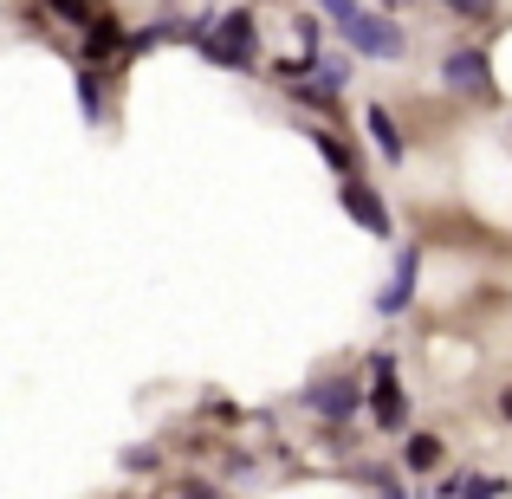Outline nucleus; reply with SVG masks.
Returning a JSON list of instances; mask_svg holds the SVG:
<instances>
[{"mask_svg":"<svg viewBox=\"0 0 512 499\" xmlns=\"http://www.w3.org/2000/svg\"><path fill=\"white\" fill-rule=\"evenodd\" d=\"M325 20L338 26V33H344L350 46L363 52V59H402V52H409V33H402V26H396V13H383V7L331 0V7H325Z\"/></svg>","mask_w":512,"mask_h":499,"instance_id":"f257e3e1","label":"nucleus"},{"mask_svg":"<svg viewBox=\"0 0 512 499\" xmlns=\"http://www.w3.org/2000/svg\"><path fill=\"white\" fill-rule=\"evenodd\" d=\"M195 46H201V59L227 65V72H253V13H247V7L214 13V20H208V33H201Z\"/></svg>","mask_w":512,"mask_h":499,"instance_id":"f03ea898","label":"nucleus"},{"mask_svg":"<svg viewBox=\"0 0 512 499\" xmlns=\"http://www.w3.org/2000/svg\"><path fill=\"white\" fill-rule=\"evenodd\" d=\"M370 415L376 428H409V396L396 389V357H370Z\"/></svg>","mask_w":512,"mask_h":499,"instance_id":"7ed1b4c3","label":"nucleus"},{"mask_svg":"<svg viewBox=\"0 0 512 499\" xmlns=\"http://www.w3.org/2000/svg\"><path fill=\"white\" fill-rule=\"evenodd\" d=\"M415 273H422V247H402L396 266H389V279H383V292H376V312H383V318H402V312H409Z\"/></svg>","mask_w":512,"mask_h":499,"instance_id":"20e7f679","label":"nucleus"},{"mask_svg":"<svg viewBox=\"0 0 512 499\" xmlns=\"http://www.w3.org/2000/svg\"><path fill=\"white\" fill-rule=\"evenodd\" d=\"M305 402H312V415H325V422H350L363 396H357L350 376H312V383H305Z\"/></svg>","mask_w":512,"mask_h":499,"instance_id":"39448f33","label":"nucleus"},{"mask_svg":"<svg viewBox=\"0 0 512 499\" xmlns=\"http://www.w3.org/2000/svg\"><path fill=\"white\" fill-rule=\"evenodd\" d=\"M441 78H448L454 98H474V91H487V52H480V46H454L448 65H441Z\"/></svg>","mask_w":512,"mask_h":499,"instance_id":"423d86ee","label":"nucleus"},{"mask_svg":"<svg viewBox=\"0 0 512 499\" xmlns=\"http://www.w3.org/2000/svg\"><path fill=\"white\" fill-rule=\"evenodd\" d=\"M344 214H350L357 227H370L376 240H389V208H383V195H376L370 182H357V175L344 182Z\"/></svg>","mask_w":512,"mask_h":499,"instance_id":"0eeeda50","label":"nucleus"},{"mask_svg":"<svg viewBox=\"0 0 512 499\" xmlns=\"http://www.w3.org/2000/svg\"><path fill=\"white\" fill-rule=\"evenodd\" d=\"M363 130H370V143H376V156H383V163H402V130H396V117L383 111V104H370V111H363Z\"/></svg>","mask_w":512,"mask_h":499,"instance_id":"6e6552de","label":"nucleus"},{"mask_svg":"<svg viewBox=\"0 0 512 499\" xmlns=\"http://www.w3.org/2000/svg\"><path fill=\"white\" fill-rule=\"evenodd\" d=\"M402 461H409V474H428V467H441V435H409Z\"/></svg>","mask_w":512,"mask_h":499,"instance_id":"1a4fd4ad","label":"nucleus"},{"mask_svg":"<svg viewBox=\"0 0 512 499\" xmlns=\"http://www.w3.org/2000/svg\"><path fill=\"white\" fill-rule=\"evenodd\" d=\"M117 39H124V26H117V20H91L85 59H91V65H98V59H111V52H117Z\"/></svg>","mask_w":512,"mask_h":499,"instance_id":"9d476101","label":"nucleus"},{"mask_svg":"<svg viewBox=\"0 0 512 499\" xmlns=\"http://www.w3.org/2000/svg\"><path fill=\"white\" fill-rule=\"evenodd\" d=\"M78 104H85V124H98V117H104V98H98V72H91V65L78 72Z\"/></svg>","mask_w":512,"mask_h":499,"instance_id":"9b49d317","label":"nucleus"},{"mask_svg":"<svg viewBox=\"0 0 512 499\" xmlns=\"http://www.w3.org/2000/svg\"><path fill=\"white\" fill-rule=\"evenodd\" d=\"M318 156H325V163H331V169H338L344 182H350V150H344L338 137H318Z\"/></svg>","mask_w":512,"mask_h":499,"instance_id":"f8f14e48","label":"nucleus"},{"mask_svg":"<svg viewBox=\"0 0 512 499\" xmlns=\"http://www.w3.org/2000/svg\"><path fill=\"white\" fill-rule=\"evenodd\" d=\"M461 499H500V480H461Z\"/></svg>","mask_w":512,"mask_h":499,"instance_id":"ddd939ff","label":"nucleus"},{"mask_svg":"<svg viewBox=\"0 0 512 499\" xmlns=\"http://www.w3.org/2000/svg\"><path fill=\"white\" fill-rule=\"evenodd\" d=\"M500 409H506V422H512V389H506V396H500Z\"/></svg>","mask_w":512,"mask_h":499,"instance_id":"4468645a","label":"nucleus"},{"mask_svg":"<svg viewBox=\"0 0 512 499\" xmlns=\"http://www.w3.org/2000/svg\"><path fill=\"white\" fill-rule=\"evenodd\" d=\"M383 499H402V493H383Z\"/></svg>","mask_w":512,"mask_h":499,"instance_id":"2eb2a0df","label":"nucleus"}]
</instances>
